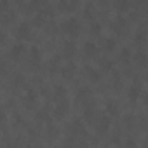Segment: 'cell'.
Segmentation results:
<instances>
[{
	"mask_svg": "<svg viewBox=\"0 0 148 148\" xmlns=\"http://www.w3.org/2000/svg\"><path fill=\"white\" fill-rule=\"evenodd\" d=\"M84 18H86V19H92V18H94V7H92V4H87V5H86V9H84Z\"/></svg>",
	"mask_w": 148,
	"mask_h": 148,
	"instance_id": "26",
	"label": "cell"
},
{
	"mask_svg": "<svg viewBox=\"0 0 148 148\" xmlns=\"http://www.w3.org/2000/svg\"><path fill=\"white\" fill-rule=\"evenodd\" d=\"M101 32H103V26H101V23H98V21H92V23H91V26H89V33H91L92 37H99V35H101Z\"/></svg>",
	"mask_w": 148,
	"mask_h": 148,
	"instance_id": "23",
	"label": "cell"
},
{
	"mask_svg": "<svg viewBox=\"0 0 148 148\" xmlns=\"http://www.w3.org/2000/svg\"><path fill=\"white\" fill-rule=\"evenodd\" d=\"M105 106H106V115H108V117H119V115H120V108H119L117 101L108 99Z\"/></svg>",
	"mask_w": 148,
	"mask_h": 148,
	"instance_id": "12",
	"label": "cell"
},
{
	"mask_svg": "<svg viewBox=\"0 0 148 148\" xmlns=\"http://www.w3.org/2000/svg\"><path fill=\"white\" fill-rule=\"evenodd\" d=\"M75 73H77V66L73 64V63H66V64L61 68V75H63V79H66V80H71L73 77H75Z\"/></svg>",
	"mask_w": 148,
	"mask_h": 148,
	"instance_id": "10",
	"label": "cell"
},
{
	"mask_svg": "<svg viewBox=\"0 0 148 148\" xmlns=\"http://www.w3.org/2000/svg\"><path fill=\"white\" fill-rule=\"evenodd\" d=\"M35 103H37V92H35V91H28V92L23 96V105H25L28 110H32V108L35 106Z\"/></svg>",
	"mask_w": 148,
	"mask_h": 148,
	"instance_id": "11",
	"label": "cell"
},
{
	"mask_svg": "<svg viewBox=\"0 0 148 148\" xmlns=\"http://www.w3.org/2000/svg\"><path fill=\"white\" fill-rule=\"evenodd\" d=\"M129 5H131L129 0H113V7H115L119 12H125V11H129Z\"/></svg>",
	"mask_w": 148,
	"mask_h": 148,
	"instance_id": "22",
	"label": "cell"
},
{
	"mask_svg": "<svg viewBox=\"0 0 148 148\" xmlns=\"http://www.w3.org/2000/svg\"><path fill=\"white\" fill-rule=\"evenodd\" d=\"M25 52H26V45L23 42H18L11 47V58L12 59H21L25 56Z\"/></svg>",
	"mask_w": 148,
	"mask_h": 148,
	"instance_id": "8",
	"label": "cell"
},
{
	"mask_svg": "<svg viewBox=\"0 0 148 148\" xmlns=\"http://www.w3.org/2000/svg\"><path fill=\"white\" fill-rule=\"evenodd\" d=\"M45 19H47V16H45L42 11H38V14L33 18V25H35V26H44V25H45Z\"/></svg>",
	"mask_w": 148,
	"mask_h": 148,
	"instance_id": "25",
	"label": "cell"
},
{
	"mask_svg": "<svg viewBox=\"0 0 148 148\" xmlns=\"http://www.w3.org/2000/svg\"><path fill=\"white\" fill-rule=\"evenodd\" d=\"M30 56H32V61H33V63H35V61L38 63V61H40V49H38V47H32V49H30Z\"/></svg>",
	"mask_w": 148,
	"mask_h": 148,
	"instance_id": "28",
	"label": "cell"
},
{
	"mask_svg": "<svg viewBox=\"0 0 148 148\" xmlns=\"http://www.w3.org/2000/svg\"><path fill=\"white\" fill-rule=\"evenodd\" d=\"M18 38L19 40H30L32 38V26L28 25V23H21L19 26H18Z\"/></svg>",
	"mask_w": 148,
	"mask_h": 148,
	"instance_id": "7",
	"label": "cell"
},
{
	"mask_svg": "<svg viewBox=\"0 0 148 148\" xmlns=\"http://www.w3.org/2000/svg\"><path fill=\"white\" fill-rule=\"evenodd\" d=\"M68 110H70V105H68V101H66V98L64 99H58V105L54 106V119H58V120H63L66 115H68Z\"/></svg>",
	"mask_w": 148,
	"mask_h": 148,
	"instance_id": "3",
	"label": "cell"
},
{
	"mask_svg": "<svg viewBox=\"0 0 148 148\" xmlns=\"http://www.w3.org/2000/svg\"><path fill=\"white\" fill-rule=\"evenodd\" d=\"M45 32H47V33H56V32H58L56 23H54V21H51V25H47V26H45Z\"/></svg>",
	"mask_w": 148,
	"mask_h": 148,
	"instance_id": "31",
	"label": "cell"
},
{
	"mask_svg": "<svg viewBox=\"0 0 148 148\" xmlns=\"http://www.w3.org/2000/svg\"><path fill=\"white\" fill-rule=\"evenodd\" d=\"M98 119V110L94 108V105L91 103V99L86 103V106H84V120H87L89 124H92L94 120Z\"/></svg>",
	"mask_w": 148,
	"mask_h": 148,
	"instance_id": "6",
	"label": "cell"
},
{
	"mask_svg": "<svg viewBox=\"0 0 148 148\" xmlns=\"http://www.w3.org/2000/svg\"><path fill=\"white\" fill-rule=\"evenodd\" d=\"M124 124H125V127H132V115H127L125 119H124Z\"/></svg>",
	"mask_w": 148,
	"mask_h": 148,
	"instance_id": "32",
	"label": "cell"
},
{
	"mask_svg": "<svg viewBox=\"0 0 148 148\" xmlns=\"http://www.w3.org/2000/svg\"><path fill=\"white\" fill-rule=\"evenodd\" d=\"M91 98H92V92H91L89 87H80V89L77 91V94H75V99H77L79 103H82V105H86Z\"/></svg>",
	"mask_w": 148,
	"mask_h": 148,
	"instance_id": "9",
	"label": "cell"
},
{
	"mask_svg": "<svg viewBox=\"0 0 148 148\" xmlns=\"http://www.w3.org/2000/svg\"><path fill=\"white\" fill-rule=\"evenodd\" d=\"M96 52H98V45L92 40H87L84 44V56L86 58H92V56H96Z\"/></svg>",
	"mask_w": 148,
	"mask_h": 148,
	"instance_id": "15",
	"label": "cell"
},
{
	"mask_svg": "<svg viewBox=\"0 0 148 148\" xmlns=\"http://www.w3.org/2000/svg\"><path fill=\"white\" fill-rule=\"evenodd\" d=\"M108 2H110V0H99V4H101V5H105V4H108Z\"/></svg>",
	"mask_w": 148,
	"mask_h": 148,
	"instance_id": "37",
	"label": "cell"
},
{
	"mask_svg": "<svg viewBox=\"0 0 148 148\" xmlns=\"http://www.w3.org/2000/svg\"><path fill=\"white\" fill-rule=\"evenodd\" d=\"M52 92H54V98H56V99H64V98H66V94H68L66 87H64V86H61V84H56V86L52 87Z\"/></svg>",
	"mask_w": 148,
	"mask_h": 148,
	"instance_id": "18",
	"label": "cell"
},
{
	"mask_svg": "<svg viewBox=\"0 0 148 148\" xmlns=\"http://www.w3.org/2000/svg\"><path fill=\"white\" fill-rule=\"evenodd\" d=\"M112 30H113L117 35H125V33L129 32V23H127V19H124L122 16L115 18L113 23H112Z\"/></svg>",
	"mask_w": 148,
	"mask_h": 148,
	"instance_id": "4",
	"label": "cell"
},
{
	"mask_svg": "<svg viewBox=\"0 0 148 148\" xmlns=\"http://www.w3.org/2000/svg\"><path fill=\"white\" fill-rule=\"evenodd\" d=\"M84 71H86V75H87V79H89L91 82H94V84L99 82V77H101V75H99V71H98L96 68H92V66H86Z\"/></svg>",
	"mask_w": 148,
	"mask_h": 148,
	"instance_id": "16",
	"label": "cell"
},
{
	"mask_svg": "<svg viewBox=\"0 0 148 148\" xmlns=\"http://www.w3.org/2000/svg\"><path fill=\"white\" fill-rule=\"evenodd\" d=\"M101 49H103L105 52H113V51L117 49V42H115V38H110V37L101 38Z\"/></svg>",
	"mask_w": 148,
	"mask_h": 148,
	"instance_id": "14",
	"label": "cell"
},
{
	"mask_svg": "<svg viewBox=\"0 0 148 148\" xmlns=\"http://www.w3.org/2000/svg\"><path fill=\"white\" fill-rule=\"evenodd\" d=\"M4 42H5V33L0 30V44H4Z\"/></svg>",
	"mask_w": 148,
	"mask_h": 148,
	"instance_id": "35",
	"label": "cell"
},
{
	"mask_svg": "<svg viewBox=\"0 0 148 148\" xmlns=\"http://www.w3.org/2000/svg\"><path fill=\"white\" fill-rule=\"evenodd\" d=\"M68 132H70L71 136H84V134H86V127H84L82 120H80V119H73V120L68 124Z\"/></svg>",
	"mask_w": 148,
	"mask_h": 148,
	"instance_id": "5",
	"label": "cell"
},
{
	"mask_svg": "<svg viewBox=\"0 0 148 148\" xmlns=\"http://www.w3.org/2000/svg\"><path fill=\"white\" fill-rule=\"evenodd\" d=\"M94 127H96V132L99 136L106 134L110 129V117L108 115H98V119L94 120Z\"/></svg>",
	"mask_w": 148,
	"mask_h": 148,
	"instance_id": "2",
	"label": "cell"
},
{
	"mask_svg": "<svg viewBox=\"0 0 148 148\" xmlns=\"http://www.w3.org/2000/svg\"><path fill=\"white\" fill-rule=\"evenodd\" d=\"M4 120H5V115H2V113H0V125L4 124Z\"/></svg>",
	"mask_w": 148,
	"mask_h": 148,
	"instance_id": "36",
	"label": "cell"
},
{
	"mask_svg": "<svg viewBox=\"0 0 148 148\" xmlns=\"http://www.w3.org/2000/svg\"><path fill=\"white\" fill-rule=\"evenodd\" d=\"M80 5L79 0H68V12H73V11H77Z\"/></svg>",
	"mask_w": 148,
	"mask_h": 148,
	"instance_id": "29",
	"label": "cell"
},
{
	"mask_svg": "<svg viewBox=\"0 0 148 148\" xmlns=\"http://www.w3.org/2000/svg\"><path fill=\"white\" fill-rule=\"evenodd\" d=\"M131 58H132L131 49L122 47V49H120V52H119V61H120V63H124V64H129V63H131Z\"/></svg>",
	"mask_w": 148,
	"mask_h": 148,
	"instance_id": "17",
	"label": "cell"
},
{
	"mask_svg": "<svg viewBox=\"0 0 148 148\" xmlns=\"http://www.w3.org/2000/svg\"><path fill=\"white\" fill-rule=\"evenodd\" d=\"M134 44H138V45H145V32L143 30H139L136 35H134Z\"/></svg>",
	"mask_w": 148,
	"mask_h": 148,
	"instance_id": "27",
	"label": "cell"
},
{
	"mask_svg": "<svg viewBox=\"0 0 148 148\" xmlns=\"http://www.w3.org/2000/svg\"><path fill=\"white\" fill-rule=\"evenodd\" d=\"M139 94H141V87L139 86H131L129 89H127V98H129V101H138V98H139Z\"/></svg>",
	"mask_w": 148,
	"mask_h": 148,
	"instance_id": "19",
	"label": "cell"
},
{
	"mask_svg": "<svg viewBox=\"0 0 148 148\" xmlns=\"http://www.w3.org/2000/svg\"><path fill=\"white\" fill-rule=\"evenodd\" d=\"M139 2H145V0H139Z\"/></svg>",
	"mask_w": 148,
	"mask_h": 148,
	"instance_id": "38",
	"label": "cell"
},
{
	"mask_svg": "<svg viewBox=\"0 0 148 148\" xmlns=\"http://www.w3.org/2000/svg\"><path fill=\"white\" fill-rule=\"evenodd\" d=\"M58 9L61 12H68V0H58Z\"/></svg>",
	"mask_w": 148,
	"mask_h": 148,
	"instance_id": "30",
	"label": "cell"
},
{
	"mask_svg": "<svg viewBox=\"0 0 148 148\" xmlns=\"http://www.w3.org/2000/svg\"><path fill=\"white\" fill-rule=\"evenodd\" d=\"M75 51H77V44L73 40H64L63 42V54L66 58H71L73 54H75Z\"/></svg>",
	"mask_w": 148,
	"mask_h": 148,
	"instance_id": "13",
	"label": "cell"
},
{
	"mask_svg": "<svg viewBox=\"0 0 148 148\" xmlns=\"http://www.w3.org/2000/svg\"><path fill=\"white\" fill-rule=\"evenodd\" d=\"M131 59H134V64H138L139 68H143L146 64V54H145V51H138Z\"/></svg>",
	"mask_w": 148,
	"mask_h": 148,
	"instance_id": "20",
	"label": "cell"
},
{
	"mask_svg": "<svg viewBox=\"0 0 148 148\" xmlns=\"http://www.w3.org/2000/svg\"><path fill=\"white\" fill-rule=\"evenodd\" d=\"M0 101H2V98H0Z\"/></svg>",
	"mask_w": 148,
	"mask_h": 148,
	"instance_id": "39",
	"label": "cell"
},
{
	"mask_svg": "<svg viewBox=\"0 0 148 148\" xmlns=\"http://www.w3.org/2000/svg\"><path fill=\"white\" fill-rule=\"evenodd\" d=\"M112 68H113V61L112 59H106V58L99 59V70L101 71H112Z\"/></svg>",
	"mask_w": 148,
	"mask_h": 148,
	"instance_id": "24",
	"label": "cell"
},
{
	"mask_svg": "<svg viewBox=\"0 0 148 148\" xmlns=\"http://www.w3.org/2000/svg\"><path fill=\"white\" fill-rule=\"evenodd\" d=\"M47 132H49V138H51V139H54V138L58 136V129H56V127H49Z\"/></svg>",
	"mask_w": 148,
	"mask_h": 148,
	"instance_id": "33",
	"label": "cell"
},
{
	"mask_svg": "<svg viewBox=\"0 0 148 148\" xmlns=\"http://www.w3.org/2000/svg\"><path fill=\"white\" fill-rule=\"evenodd\" d=\"M14 82H16V86H19V84L25 82V77H23V75H16V80H14Z\"/></svg>",
	"mask_w": 148,
	"mask_h": 148,
	"instance_id": "34",
	"label": "cell"
},
{
	"mask_svg": "<svg viewBox=\"0 0 148 148\" xmlns=\"http://www.w3.org/2000/svg\"><path fill=\"white\" fill-rule=\"evenodd\" d=\"M61 30H63V33H66L68 37H75V35L80 33L82 26H80L79 19H75V18H68V19H64V21L61 23Z\"/></svg>",
	"mask_w": 148,
	"mask_h": 148,
	"instance_id": "1",
	"label": "cell"
},
{
	"mask_svg": "<svg viewBox=\"0 0 148 148\" xmlns=\"http://www.w3.org/2000/svg\"><path fill=\"white\" fill-rule=\"evenodd\" d=\"M49 5V0H30V9L33 11H44Z\"/></svg>",
	"mask_w": 148,
	"mask_h": 148,
	"instance_id": "21",
	"label": "cell"
}]
</instances>
